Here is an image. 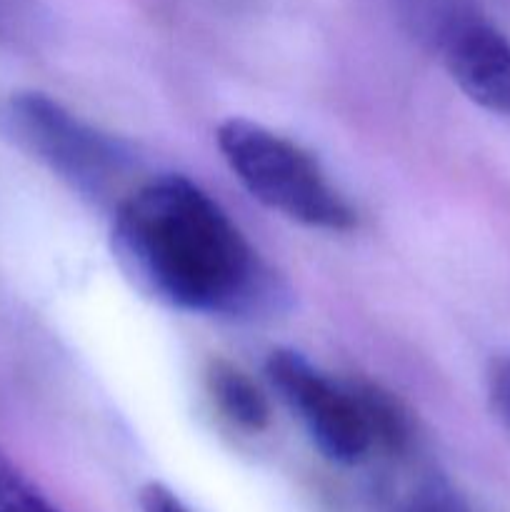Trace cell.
<instances>
[{"mask_svg": "<svg viewBox=\"0 0 510 512\" xmlns=\"http://www.w3.org/2000/svg\"><path fill=\"white\" fill-rule=\"evenodd\" d=\"M113 253L135 288L170 308L265 318L290 290L230 215L183 175H163L118 205Z\"/></svg>", "mask_w": 510, "mask_h": 512, "instance_id": "obj_1", "label": "cell"}, {"mask_svg": "<svg viewBox=\"0 0 510 512\" xmlns=\"http://www.w3.org/2000/svg\"><path fill=\"white\" fill-rule=\"evenodd\" d=\"M208 390L218 408L245 430H265L270 423V405L258 390V385L248 378L240 368L228 360H210L205 370Z\"/></svg>", "mask_w": 510, "mask_h": 512, "instance_id": "obj_6", "label": "cell"}, {"mask_svg": "<svg viewBox=\"0 0 510 512\" xmlns=\"http://www.w3.org/2000/svg\"><path fill=\"white\" fill-rule=\"evenodd\" d=\"M440 53L448 73L473 103L510 115V40L483 13L460 25L440 45Z\"/></svg>", "mask_w": 510, "mask_h": 512, "instance_id": "obj_5", "label": "cell"}, {"mask_svg": "<svg viewBox=\"0 0 510 512\" xmlns=\"http://www.w3.org/2000/svg\"><path fill=\"white\" fill-rule=\"evenodd\" d=\"M403 512H470L463 500L453 493L445 483L433 480L425 485Z\"/></svg>", "mask_w": 510, "mask_h": 512, "instance_id": "obj_9", "label": "cell"}, {"mask_svg": "<svg viewBox=\"0 0 510 512\" xmlns=\"http://www.w3.org/2000/svg\"><path fill=\"white\" fill-rule=\"evenodd\" d=\"M265 373L325 458L358 465L373 450L375 435L355 385L335 383L290 348L273 350L265 360Z\"/></svg>", "mask_w": 510, "mask_h": 512, "instance_id": "obj_3", "label": "cell"}, {"mask_svg": "<svg viewBox=\"0 0 510 512\" xmlns=\"http://www.w3.org/2000/svg\"><path fill=\"white\" fill-rule=\"evenodd\" d=\"M0 512H60L0 448Z\"/></svg>", "mask_w": 510, "mask_h": 512, "instance_id": "obj_8", "label": "cell"}, {"mask_svg": "<svg viewBox=\"0 0 510 512\" xmlns=\"http://www.w3.org/2000/svg\"><path fill=\"white\" fill-rule=\"evenodd\" d=\"M215 138L235 178L265 208L308 228L348 230L355 225L353 208L300 145L245 118L220 123Z\"/></svg>", "mask_w": 510, "mask_h": 512, "instance_id": "obj_2", "label": "cell"}, {"mask_svg": "<svg viewBox=\"0 0 510 512\" xmlns=\"http://www.w3.org/2000/svg\"><path fill=\"white\" fill-rule=\"evenodd\" d=\"M10 120L25 145L60 178L88 195H103L125 168L115 140L85 125L45 93H18L10 100Z\"/></svg>", "mask_w": 510, "mask_h": 512, "instance_id": "obj_4", "label": "cell"}, {"mask_svg": "<svg viewBox=\"0 0 510 512\" xmlns=\"http://www.w3.org/2000/svg\"><path fill=\"white\" fill-rule=\"evenodd\" d=\"M405 23L440 50V45L468 20L480 15L475 0H395Z\"/></svg>", "mask_w": 510, "mask_h": 512, "instance_id": "obj_7", "label": "cell"}, {"mask_svg": "<svg viewBox=\"0 0 510 512\" xmlns=\"http://www.w3.org/2000/svg\"><path fill=\"white\" fill-rule=\"evenodd\" d=\"M140 510L143 512H190L183 505V500L165 488L163 483H148L138 495Z\"/></svg>", "mask_w": 510, "mask_h": 512, "instance_id": "obj_11", "label": "cell"}, {"mask_svg": "<svg viewBox=\"0 0 510 512\" xmlns=\"http://www.w3.org/2000/svg\"><path fill=\"white\" fill-rule=\"evenodd\" d=\"M488 393L495 415L503 420L505 428H510V355H503L490 365Z\"/></svg>", "mask_w": 510, "mask_h": 512, "instance_id": "obj_10", "label": "cell"}]
</instances>
